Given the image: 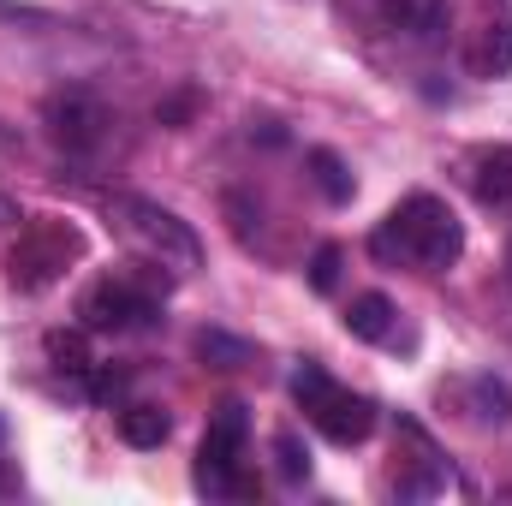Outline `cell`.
<instances>
[{
	"label": "cell",
	"mask_w": 512,
	"mask_h": 506,
	"mask_svg": "<svg viewBox=\"0 0 512 506\" xmlns=\"http://www.w3.org/2000/svg\"><path fill=\"white\" fill-rule=\"evenodd\" d=\"M370 251L382 256V262L447 268V262H459V251H465V233H459V215H453L441 197L417 191V197H405V203L387 215L382 227H376Z\"/></svg>",
	"instance_id": "6da1fadb"
},
{
	"label": "cell",
	"mask_w": 512,
	"mask_h": 506,
	"mask_svg": "<svg viewBox=\"0 0 512 506\" xmlns=\"http://www.w3.org/2000/svg\"><path fill=\"white\" fill-rule=\"evenodd\" d=\"M393 298L387 292H364V298H352V310H346V328L358 334V340H370V346H382L393 340Z\"/></svg>",
	"instance_id": "9c48e42d"
},
{
	"label": "cell",
	"mask_w": 512,
	"mask_h": 506,
	"mask_svg": "<svg viewBox=\"0 0 512 506\" xmlns=\"http://www.w3.org/2000/svg\"><path fill=\"white\" fill-rule=\"evenodd\" d=\"M197 358H209L215 370H245L251 364V346L233 340V334H221V328H203L197 334Z\"/></svg>",
	"instance_id": "4fadbf2b"
},
{
	"label": "cell",
	"mask_w": 512,
	"mask_h": 506,
	"mask_svg": "<svg viewBox=\"0 0 512 506\" xmlns=\"http://www.w3.org/2000/svg\"><path fill=\"white\" fill-rule=\"evenodd\" d=\"M334 280H340V251L322 245V251L310 256V286H316V292H334Z\"/></svg>",
	"instance_id": "e0dca14e"
},
{
	"label": "cell",
	"mask_w": 512,
	"mask_h": 506,
	"mask_svg": "<svg viewBox=\"0 0 512 506\" xmlns=\"http://www.w3.org/2000/svg\"><path fill=\"white\" fill-rule=\"evenodd\" d=\"M292 393H298V405L310 411V423H316L328 441H340V447H352V441H364V435L376 429V405L358 399V393H346V387H334L328 370H316V364H304V370L292 376Z\"/></svg>",
	"instance_id": "277c9868"
},
{
	"label": "cell",
	"mask_w": 512,
	"mask_h": 506,
	"mask_svg": "<svg viewBox=\"0 0 512 506\" xmlns=\"http://www.w3.org/2000/svg\"><path fill=\"white\" fill-rule=\"evenodd\" d=\"M78 256H84V233H78V227H66V221H54V215H36V221L18 233L12 256H6V274H12L18 292H42V286H54Z\"/></svg>",
	"instance_id": "3957f363"
},
{
	"label": "cell",
	"mask_w": 512,
	"mask_h": 506,
	"mask_svg": "<svg viewBox=\"0 0 512 506\" xmlns=\"http://www.w3.org/2000/svg\"><path fill=\"white\" fill-rule=\"evenodd\" d=\"M465 66L477 78H507V66H512V30L507 24H483L477 42L465 48Z\"/></svg>",
	"instance_id": "ba28073f"
},
{
	"label": "cell",
	"mask_w": 512,
	"mask_h": 506,
	"mask_svg": "<svg viewBox=\"0 0 512 506\" xmlns=\"http://www.w3.org/2000/svg\"><path fill=\"white\" fill-rule=\"evenodd\" d=\"M471 185H477V203H489V209L512 203V149H483Z\"/></svg>",
	"instance_id": "30bf717a"
},
{
	"label": "cell",
	"mask_w": 512,
	"mask_h": 506,
	"mask_svg": "<svg viewBox=\"0 0 512 506\" xmlns=\"http://www.w3.org/2000/svg\"><path fill=\"white\" fill-rule=\"evenodd\" d=\"M48 131H54V143H60L66 155H96V149L108 143V131H114V114H108L96 96L66 90V96L48 102Z\"/></svg>",
	"instance_id": "52a82bcc"
},
{
	"label": "cell",
	"mask_w": 512,
	"mask_h": 506,
	"mask_svg": "<svg viewBox=\"0 0 512 506\" xmlns=\"http://www.w3.org/2000/svg\"><path fill=\"white\" fill-rule=\"evenodd\" d=\"M191 114H197V90H185V96H173V102H161V108H155V120H161V126H185Z\"/></svg>",
	"instance_id": "ac0fdd59"
},
{
	"label": "cell",
	"mask_w": 512,
	"mask_h": 506,
	"mask_svg": "<svg viewBox=\"0 0 512 506\" xmlns=\"http://www.w3.org/2000/svg\"><path fill=\"white\" fill-rule=\"evenodd\" d=\"M108 215H114L120 239H126L143 262H155V268H179V274H185V268L203 262L197 233H191L173 209H161V203H149V197H114Z\"/></svg>",
	"instance_id": "7a4b0ae2"
},
{
	"label": "cell",
	"mask_w": 512,
	"mask_h": 506,
	"mask_svg": "<svg viewBox=\"0 0 512 506\" xmlns=\"http://www.w3.org/2000/svg\"><path fill=\"white\" fill-rule=\"evenodd\" d=\"M274 459H280V477H286V483H304V477H310V453L298 447V435H292V429H280V435H274Z\"/></svg>",
	"instance_id": "9a60e30c"
},
{
	"label": "cell",
	"mask_w": 512,
	"mask_h": 506,
	"mask_svg": "<svg viewBox=\"0 0 512 506\" xmlns=\"http://www.w3.org/2000/svg\"><path fill=\"white\" fill-rule=\"evenodd\" d=\"M245 435H251V417H245L239 399H227L215 411L203 447H197V489H209V495H251V477L239 471L245 465Z\"/></svg>",
	"instance_id": "5b68a950"
},
{
	"label": "cell",
	"mask_w": 512,
	"mask_h": 506,
	"mask_svg": "<svg viewBox=\"0 0 512 506\" xmlns=\"http://www.w3.org/2000/svg\"><path fill=\"white\" fill-rule=\"evenodd\" d=\"M48 352H54V364H60V370H72V376H84V370H90L84 334H54V340H48Z\"/></svg>",
	"instance_id": "2e32d148"
},
{
	"label": "cell",
	"mask_w": 512,
	"mask_h": 506,
	"mask_svg": "<svg viewBox=\"0 0 512 506\" xmlns=\"http://www.w3.org/2000/svg\"><path fill=\"white\" fill-rule=\"evenodd\" d=\"M310 179H316V191H322L328 203H346V197H352V173H346V161H340L334 149H316V155H310Z\"/></svg>",
	"instance_id": "7c38bea8"
},
{
	"label": "cell",
	"mask_w": 512,
	"mask_h": 506,
	"mask_svg": "<svg viewBox=\"0 0 512 506\" xmlns=\"http://www.w3.org/2000/svg\"><path fill=\"white\" fill-rule=\"evenodd\" d=\"M471 393H477V423H512V387L495 376H477L471 381Z\"/></svg>",
	"instance_id": "5bb4252c"
},
{
	"label": "cell",
	"mask_w": 512,
	"mask_h": 506,
	"mask_svg": "<svg viewBox=\"0 0 512 506\" xmlns=\"http://www.w3.org/2000/svg\"><path fill=\"white\" fill-rule=\"evenodd\" d=\"M167 411L161 405H131V411H120V435H126L131 447H161L167 441Z\"/></svg>",
	"instance_id": "8fae6325"
},
{
	"label": "cell",
	"mask_w": 512,
	"mask_h": 506,
	"mask_svg": "<svg viewBox=\"0 0 512 506\" xmlns=\"http://www.w3.org/2000/svg\"><path fill=\"white\" fill-rule=\"evenodd\" d=\"M78 316H84V328L90 334H131V328H149L155 316H161V304H155V292L149 286H137V280H102V286H90L84 292V304H78Z\"/></svg>",
	"instance_id": "8992f818"
}]
</instances>
